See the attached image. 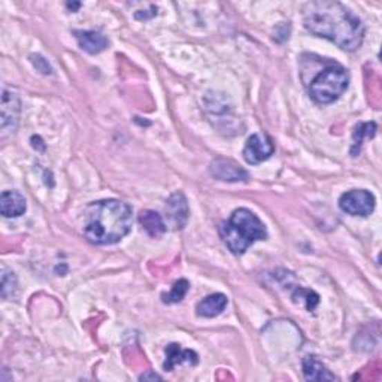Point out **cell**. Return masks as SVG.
I'll return each instance as SVG.
<instances>
[{
	"mask_svg": "<svg viewBox=\"0 0 382 382\" xmlns=\"http://www.w3.org/2000/svg\"><path fill=\"white\" fill-rule=\"evenodd\" d=\"M303 375L307 381H333L336 376L332 375L325 366L315 357L303 359Z\"/></svg>",
	"mask_w": 382,
	"mask_h": 382,
	"instance_id": "9a60e30c",
	"label": "cell"
},
{
	"mask_svg": "<svg viewBox=\"0 0 382 382\" xmlns=\"http://www.w3.org/2000/svg\"><path fill=\"white\" fill-rule=\"evenodd\" d=\"M166 361H164V370L171 372L175 366L182 365V363H189V365H198L199 357L198 354L191 350H182L181 345L171 343L166 347Z\"/></svg>",
	"mask_w": 382,
	"mask_h": 382,
	"instance_id": "9c48e42d",
	"label": "cell"
},
{
	"mask_svg": "<svg viewBox=\"0 0 382 382\" xmlns=\"http://www.w3.org/2000/svg\"><path fill=\"white\" fill-rule=\"evenodd\" d=\"M189 203L184 193H173L166 202V218L172 229H182L189 221Z\"/></svg>",
	"mask_w": 382,
	"mask_h": 382,
	"instance_id": "52a82bcc",
	"label": "cell"
},
{
	"mask_svg": "<svg viewBox=\"0 0 382 382\" xmlns=\"http://www.w3.org/2000/svg\"><path fill=\"white\" fill-rule=\"evenodd\" d=\"M227 306V297L221 293L211 294L204 297L202 302H199L195 311H198L199 316H204V318H213V316L220 315Z\"/></svg>",
	"mask_w": 382,
	"mask_h": 382,
	"instance_id": "7c38bea8",
	"label": "cell"
},
{
	"mask_svg": "<svg viewBox=\"0 0 382 382\" xmlns=\"http://www.w3.org/2000/svg\"><path fill=\"white\" fill-rule=\"evenodd\" d=\"M274 151L275 146L272 139L267 135L257 133L248 139L244 150V158L249 164H258L267 160V158L274 154Z\"/></svg>",
	"mask_w": 382,
	"mask_h": 382,
	"instance_id": "8992f818",
	"label": "cell"
},
{
	"mask_svg": "<svg viewBox=\"0 0 382 382\" xmlns=\"http://www.w3.org/2000/svg\"><path fill=\"white\" fill-rule=\"evenodd\" d=\"M17 288V278L12 272L3 269V275H2V296L3 299H8L9 296H12L15 293Z\"/></svg>",
	"mask_w": 382,
	"mask_h": 382,
	"instance_id": "d6986e66",
	"label": "cell"
},
{
	"mask_svg": "<svg viewBox=\"0 0 382 382\" xmlns=\"http://www.w3.org/2000/svg\"><path fill=\"white\" fill-rule=\"evenodd\" d=\"M189 288H190V284L187 279H180V281H176L172 287V290L167 293V294H163V302L167 303V305H172V303H178L181 302L185 294L189 293Z\"/></svg>",
	"mask_w": 382,
	"mask_h": 382,
	"instance_id": "e0dca14e",
	"label": "cell"
},
{
	"mask_svg": "<svg viewBox=\"0 0 382 382\" xmlns=\"http://www.w3.org/2000/svg\"><path fill=\"white\" fill-rule=\"evenodd\" d=\"M132 222L127 203L117 199L95 202L86 209L84 235L96 245H113L128 235Z\"/></svg>",
	"mask_w": 382,
	"mask_h": 382,
	"instance_id": "7a4b0ae2",
	"label": "cell"
},
{
	"mask_svg": "<svg viewBox=\"0 0 382 382\" xmlns=\"http://www.w3.org/2000/svg\"><path fill=\"white\" fill-rule=\"evenodd\" d=\"M18 114H20V100L14 93L5 90L2 96V128H6L8 124L14 128Z\"/></svg>",
	"mask_w": 382,
	"mask_h": 382,
	"instance_id": "5bb4252c",
	"label": "cell"
},
{
	"mask_svg": "<svg viewBox=\"0 0 382 382\" xmlns=\"http://www.w3.org/2000/svg\"><path fill=\"white\" fill-rule=\"evenodd\" d=\"M30 59H32L33 66H35L36 69H38L39 72L45 73V75H46V73H51V66L48 64V61H46V60L42 57V55H32Z\"/></svg>",
	"mask_w": 382,
	"mask_h": 382,
	"instance_id": "ffe728a7",
	"label": "cell"
},
{
	"mask_svg": "<svg viewBox=\"0 0 382 382\" xmlns=\"http://www.w3.org/2000/svg\"><path fill=\"white\" fill-rule=\"evenodd\" d=\"M209 172L218 181L239 182L248 180V173L244 167H240L235 162L227 160V158H216L209 166Z\"/></svg>",
	"mask_w": 382,
	"mask_h": 382,
	"instance_id": "ba28073f",
	"label": "cell"
},
{
	"mask_svg": "<svg viewBox=\"0 0 382 382\" xmlns=\"http://www.w3.org/2000/svg\"><path fill=\"white\" fill-rule=\"evenodd\" d=\"M339 208L352 217H367L375 209V195L367 190H352L341 195Z\"/></svg>",
	"mask_w": 382,
	"mask_h": 382,
	"instance_id": "5b68a950",
	"label": "cell"
},
{
	"mask_svg": "<svg viewBox=\"0 0 382 382\" xmlns=\"http://www.w3.org/2000/svg\"><path fill=\"white\" fill-rule=\"evenodd\" d=\"M307 32L329 39L345 51H356L365 39V26L360 18L339 2H311L303 9Z\"/></svg>",
	"mask_w": 382,
	"mask_h": 382,
	"instance_id": "6da1fadb",
	"label": "cell"
},
{
	"mask_svg": "<svg viewBox=\"0 0 382 382\" xmlns=\"http://www.w3.org/2000/svg\"><path fill=\"white\" fill-rule=\"evenodd\" d=\"M348 72L342 64L323 59V68L309 82H306V87L314 102L329 105L343 95L348 88Z\"/></svg>",
	"mask_w": 382,
	"mask_h": 382,
	"instance_id": "277c9868",
	"label": "cell"
},
{
	"mask_svg": "<svg viewBox=\"0 0 382 382\" xmlns=\"http://www.w3.org/2000/svg\"><path fill=\"white\" fill-rule=\"evenodd\" d=\"M139 222L144 227V230L148 233V236L151 238H160L166 233V222L160 213L155 211H142L139 213Z\"/></svg>",
	"mask_w": 382,
	"mask_h": 382,
	"instance_id": "4fadbf2b",
	"label": "cell"
},
{
	"mask_svg": "<svg viewBox=\"0 0 382 382\" xmlns=\"http://www.w3.org/2000/svg\"><path fill=\"white\" fill-rule=\"evenodd\" d=\"M141 379H142V381H146V379H153V381H155V379H162V378L158 376V375H155V374H146V375H142Z\"/></svg>",
	"mask_w": 382,
	"mask_h": 382,
	"instance_id": "44dd1931",
	"label": "cell"
},
{
	"mask_svg": "<svg viewBox=\"0 0 382 382\" xmlns=\"http://www.w3.org/2000/svg\"><path fill=\"white\" fill-rule=\"evenodd\" d=\"M73 35H75L78 45L88 54H99L108 46V39L99 32L75 30Z\"/></svg>",
	"mask_w": 382,
	"mask_h": 382,
	"instance_id": "8fae6325",
	"label": "cell"
},
{
	"mask_svg": "<svg viewBox=\"0 0 382 382\" xmlns=\"http://www.w3.org/2000/svg\"><path fill=\"white\" fill-rule=\"evenodd\" d=\"M299 300L305 303L307 311H314L320 302V297L312 290H307V288H303V287H297L293 293V302L297 303Z\"/></svg>",
	"mask_w": 382,
	"mask_h": 382,
	"instance_id": "ac0fdd59",
	"label": "cell"
},
{
	"mask_svg": "<svg viewBox=\"0 0 382 382\" xmlns=\"http://www.w3.org/2000/svg\"><path fill=\"white\" fill-rule=\"evenodd\" d=\"M220 236L233 254L240 256L257 240L267 238V230L260 218L249 209L240 208L220 225Z\"/></svg>",
	"mask_w": 382,
	"mask_h": 382,
	"instance_id": "3957f363",
	"label": "cell"
},
{
	"mask_svg": "<svg viewBox=\"0 0 382 382\" xmlns=\"http://www.w3.org/2000/svg\"><path fill=\"white\" fill-rule=\"evenodd\" d=\"M26 209V199L18 191H3L0 195V212H2L3 217H21Z\"/></svg>",
	"mask_w": 382,
	"mask_h": 382,
	"instance_id": "30bf717a",
	"label": "cell"
},
{
	"mask_svg": "<svg viewBox=\"0 0 382 382\" xmlns=\"http://www.w3.org/2000/svg\"><path fill=\"white\" fill-rule=\"evenodd\" d=\"M376 133V124L375 123H361L356 127V132H354V141H352V150L351 154L357 155L361 150L363 141L365 137H374Z\"/></svg>",
	"mask_w": 382,
	"mask_h": 382,
	"instance_id": "2e32d148",
	"label": "cell"
}]
</instances>
